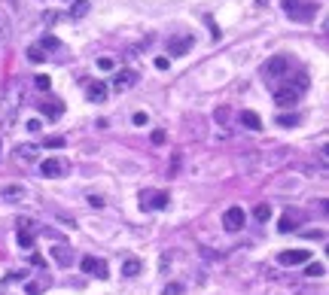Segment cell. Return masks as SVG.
I'll list each match as a JSON object with an SVG mask.
<instances>
[{
	"mask_svg": "<svg viewBox=\"0 0 329 295\" xmlns=\"http://www.w3.org/2000/svg\"><path fill=\"white\" fill-rule=\"evenodd\" d=\"M302 91H308V73H299V76L293 79V85H287V88L275 91V101H278L281 107H293V104L299 101V94H302Z\"/></svg>",
	"mask_w": 329,
	"mask_h": 295,
	"instance_id": "1",
	"label": "cell"
},
{
	"mask_svg": "<svg viewBox=\"0 0 329 295\" xmlns=\"http://www.w3.org/2000/svg\"><path fill=\"white\" fill-rule=\"evenodd\" d=\"M284 12L293 21H311L317 15V3H311V0H284Z\"/></svg>",
	"mask_w": 329,
	"mask_h": 295,
	"instance_id": "2",
	"label": "cell"
},
{
	"mask_svg": "<svg viewBox=\"0 0 329 295\" xmlns=\"http://www.w3.org/2000/svg\"><path fill=\"white\" fill-rule=\"evenodd\" d=\"M290 73V55H272L262 64V76L265 79H284Z\"/></svg>",
	"mask_w": 329,
	"mask_h": 295,
	"instance_id": "3",
	"label": "cell"
},
{
	"mask_svg": "<svg viewBox=\"0 0 329 295\" xmlns=\"http://www.w3.org/2000/svg\"><path fill=\"white\" fill-rule=\"evenodd\" d=\"M168 192H162V189H146V192H140V207L143 210H165L168 207Z\"/></svg>",
	"mask_w": 329,
	"mask_h": 295,
	"instance_id": "4",
	"label": "cell"
},
{
	"mask_svg": "<svg viewBox=\"0 0 329 295\" xmlns=\"http://www.w3.org/2000/svg\"><path fill=\"white\" fill-rule=\"evenodd\" d=\"M192 46H195V37H192L189 30H183V34H174V37L168 40V52H171V55H186Z\"/></svg>",
	"mask_w": 329,
	"mask_h": 295,
	"instance_id": "5",
	"label": "cell"
},
{
	"mask_svg": "<svg viewBox=\"0 0 329 295\" xmlns=\"http://www.w3.org/2000/svg\"><path fill=\"white\" fill-rule=\"evenodd\" d=\"M244 222H247V213H244L241 207H229V210L223 213V228H226V232H241Z\"/></svg>",
	"mask_w": 329,
	"mask_h": 295,
	"instance_id": "6",
	"label": "cell"
},
{
	"mask_svg": "<svg viewBox=\"0 0 329 295\" xmlns=\"http://www.w3.org/2000/svg\"><path fill=\"white\" fill-rule=\"evenodd\" d=\"M137 79H140V76H137V70H119V73L113 76V88L122 94V91L134 88V85H137Z\"/></svg>",
	"mask_w": 329,
	"mask_h": 295,
	"instance_id": "7",
	"label": "cell"
},
{
	"mask_svg": "<svg viewBox=\"0 0 329 295\" xmlns=\"http://www.w3.org/2000/svg\"><path fill=\"white\" fill-rule=\"evenodd\" d=\"M311 259V253L308 250H287V253H281L278 256V262L281 265H287V268H293V265H305Z\"/></svg>",
	"mask_w": 329,
	"mask_h": 295,
	"instance_id": "8",
	"label": "cell"
},
{
	"mask_svg": "<svg viewBox=\"0 0 329 295\" xmlns=\"http://www.w3.org/2000/svg\"><path fill=\"white\" fill-rule=\"evenodd\" d=\"M40 113H43L46 119H52V122H55V119H61V116H64V101L49 97V101H43V104H40Z\"/></svg>",
	"mask_w": 329,
	"mask_h": 295,
	"instance_id": "9",
	"label": "cell"
},
{
	"mask_svg": "<svg viewBox=\"0 0 329 295\" xmlns=\"http://www.w3.org/2000/svg\"><path fill=\"white\" fill-rule=\"evenodd\" d=\"M299 222H302V213H299V210H287V213L281 216V222H278V232H284V235H287V232H296Z\"/></svg>",
	"mask_w": 329,
	"mask_h": 295,
	"instance_id": "10",
	"label": "cell"
},
{
	"mask_svg": "<svg viewBox=\"0 0 329 295\" xmlns=\"http://www.w3.org/2000/svg\"><path fill=\"white\" fill-rule=\"evenodd\" d=\"M85 97H88L92 104H104V97H107V85L95 79V82H92V85L85 88Z\"/></svg>",
	"mask_w": 329,
	"mask_h": 295,
	"instance_id": "11",
	"label": "cell"
},
{
	"mask_svg": "<svg viewBox=\"0 0 329 295\" xmlns=\"http://www.w3.org/2000/svg\"><path fill=\"white\" fill-rule=\"evenodd\" d=\"M40 171H43V177H61L64 174V161L61 158H46L40 165Z\"/></svg>",
	"mask_w": 329,
	"mask_h": 295,
	"instance_id": "12",
	"label": "cell"
},
{
	"mask_svg": "<svg viewBox=\"0 0 329 295\" xmlns=\"http://www.w3.org/2000/svg\"><path fill=\"white\" fill-rule=\"evenodd\" d=\"M238 119H241V125H244V128H250V131H262V119H259L253 110H241V116H238Z\"/></svg>",
	"mask_w": 329,
	"mask_h": 295,
	"instance_id": "13",
	"label": "cell"
},
{
	"mask_svg": "<svg viewBox=\"0 0 329 295\" xmlns=\"http://www.w3.org/2000/svg\"><path fill=\"white\" fill-rule=\"evenodd\" d=\"M15 155H18L21 161H34V158L40 155V146H37V143H18V146H15Z\"/></svg>",
	"mask_w": 329,
	"mask_h": 295,
	"instance_id": "14",
	"label": "cell"
},
{
	"mask_svg": "<svg viewBox=\"0 0 329 295\" xmlns=\"http://www.w3.org/2000/svg\"><path fill=\"white\" fill-rule=\"evenodd\" d=\"M24 195H27L24 186H3V189H0V198H3V201H21Z\"/></svg>",
	"mask_w": 329,
	"mask_h": 295,
	"instance_id": "15",
	"label": "cell"
},
{
	"mask_svg": "<svg viewBox=\"0 0 329 295\" xmlns=\"http://www.w3.org/2000/svg\"><path fill=\"white\" fill-rule=\"evenodd\" d=\"M15 241H18L21 250H31L34 247V228H18L15 232Z\"/></svg>",
	"mask_w": 329,
	"mask_h": 295,
	"instance_id": "16",
	"label": "cell"
},
{
	"mask_svg": "<svg viewBox=\"0 0 329 295\" xmlns=\"http://www.w3.org/2000/svg\"><path fill=\"white\" fill-rule=\"evenodd\" d=\"M52 259H55L58 265H64V268H67V265L73 262V250H67V247H55V250H52Z\"/></svg>",
	"mask_w": 329,
	"mask_h": 295,
	"instance_id": "17",
	"label": "cell"
},
{
	"mask_svg": "<svg viewBox=\"0 0 329 295\" xmlns=\"http://www.w3.org/2000/svg\"><path fill=\"white\" fill-rule=\"evenodd\" d=\"M140 271H143V265H140V259H134V256H128V259H125V265H122V274H125V277H137Z\"/></svg>",
	"mask_w": 329,
	"mask_h": 295,
	"instance_id": "18",
	"label": "cell"
},
{
	"mask_svg": "<svg viewBox=\"0 0 329 295\" xmlns=\"http://www.w3.org/2000/svg\"><path fill=\"white\" fill-rule=\"evenodd\" d=\"M299 122H302L299 113H281V116H278V125H281V128H296Z\"/></svg>",
	"mask_w": 329,
	"mask_h": 295,
	"instance_id": "19",
	"label": "cell"
},
{
	"mask_svg": "<svg viewBox=\"0 0 329 295\" xmlns=\"http://www.w3.org/2000/svg\"><path fill=\"white\" fill-rule=\"evenodd\" d=\"M82 15H88V0H73V6H70V18H82Z\"/></svg>",
	"mask_w": 329,
	"mask_h": 295,
	"instance_id": "20",
	"label": "cell"
},
{
	"mask_svg": "<svg viewBox=\"0 0 329 295\" xmlns=\"http://www.w3.org/2000/svg\"><path fill=\"white\" fill-rule=\"evenodd\" d=\"M92 274L98 277V280H107L110 274H107V262L104 259H95V265H92Z\"/></svg>",
	"mask_w": 329,
	"mask_h": 295,
	"instance_id": "21",
	"label": "cell"
},
{
	"mask_svg": "<svg viewBox=\"0 0 329 295\" xmlns=\"http://www.w3.org/2000/svg\"><path fill=\"white\" fill-rule=\"evenodd\" d=\"M34 88H37V91H49V88H52V79H49L46 73H40V76H34Z\"/></svg>",
	"mask_w": 329,
	"mask_h": 295,
	"instance_id": "22",
	"label": "cell"
},
{
	"mask_svg": "<svg viewBox=\"0 0 329 295\" xmlns=\"http://www.w3.org/2000/svg\"><path fill=\"white\" fill-rule=\"evenodd\" d=\"M253 216H256V222H268V219H272V207H268V204H259V207L253 210Z\"/></svg>",
	"mask_w": 329,
	"mask_h": 295,
	"instance_id": "23",
	"label": "cell"
},
{
	"mask_svg": "<svg viewBox=\"0 0 329 295\" xmlns=\"http://www.w3.org/2000/svg\"><path fill=\"white\" fill-rule=\"evenodd\" d=\"M305 274H308V277H323V274H326V265H323V262H311V265L305 268Z\"/></svg>",
	"mask_w": 329,
	"mask_h": 295,
	"instance_id": "24",
	"label": "cell"
},
{
	"mask_svg": "<svg viewBox=\"0 0 329 295\" xmlns=\"http://www.w3.org/2000/svg\"><path fill=\"white\" fill-rule=\"evenodd\" d=\"M27 58H31L34 64H43V61H46V52H43L40 46H31V49H27Z\"/></svg>",
	"mask_w": 329,
	"mask_h": 295,
	"instance_id": "25",
	"label": "cell"
},
{
	"mask_svg": "<svg viewBox=\"0 0 329 295\" xmlns=\"http://www.w3.org/2000/svg\"><path fill=\"white\" fill-rule=\"evenodd\" d=\"M6 37H9V15L0 9V43H3Z\"/></svg>",
	"mask_w": 329,
	"mask_h": 295,
	"instance_id": "26",
	"label": "cell"
},
{
	"mask_svg": "<svg viewBox=\"0 0 329 295\" xmlns=\"http://www.w3.org/2000/svg\"><path fill=\"white\" fill-rule=\"evenodd\" d=\"M37 46H40V49H43V52H46V49H58V40H55V37H52V34H46V37H43V40H40V43H37Z\"/></svg>",
	"mask_w": 329,
	"mask_h": 295,
	"instance_id": "27",
	"label": "cell"
},
{
	"mask_svg": "<svg viewBox=\"0 0 329 295\" xmlns=\"http://www.w3.org/2000/svg\"><path fill=\"white\" fill-rule=\"evenodd\" d=\"M24 292H27V295H40V292H43V283L31 280V283H24Z\"/></svg>",
	"mask_w": 329,
	"mask_h": 295,
	"instance_id": "28",
	"label": "cell"
},
{
	"mask_svg": "<svg viewBox=\"0 0 329 295\" xmlns=\"http://www.w3.org/2000/svg\"><path fill=\"white\" fill-rule=\"evenodd\" d=\"M131 122H134V125H149V116H146L143 110H137V113L131 116Z\"/></svg>",
	"mask_w": 329,
	"mask_h": 295,
	"instance_id": "29",
	"label": "cell"
},
{
	"mask_svg": "<svg viewBox=\"0 0 329 295\" xmlns=\"http://www.w3.org/2000/svg\"><path fill=\"white\" fill-rule=\"evenodd\" d=\"M92 265H95V256H82V262H79L82 274H92Z\"/></svg>",
	"mask_w": 329,
	"mask_h": 295,
	"instance_id": "30",
	"label": "cell"
},
{
	"mask_svg": "<svg viewBox=\"0 0 329 295\" xmlns=\"http://www.w3.org/2000/svg\"><path fill=\"white\" fill-rule=\"evenodd\" d=\"M113 67H116L113 58H98V70H113Z\"/></svg>",
	"mask_w": 329,
	"mask_h": 295,
	"instance_id": "31",
	"label": "cell"
},
{
	"mask_svg": "<svg viewBox=\"0 0 329 295\" xmlns=\"http://www.w3.org/2000/svg\"><path fill=\"white\" fill-rule=\"evenodd\" d=\"M46 146L49 149H61L64 146V137H46Z\"/></svg>",
	"mask_w": 329,
	"mask_h": 295,
	"instance_id": "32",
	"label": "cell"
},
{
	"mask_svg": "<svg viewBox=\"0 0 329 295\" xmlns=\"http://www.w3.org/2000/svg\"><path fill=\"white\" fill-rule=\"evenodd\" d=\"M162 295H183V286H180V283H168Z\"/></svg>",
	"mask_w": 329,
	"mask_h": 295,
	"instance_id": "33",
	"label": "cell"
},
{
	"mask_svg": "<svg viewBox=\"0 0 329 295\" xmlns=\"http://www.w3.org/2000/svg\"><path fill=\"white\" fill-rule=\"evenodd\" d=\"M24 128H27L31 134H37V131H43V125H40V119H31V122H27Z\"/></svg>",
	"mask_w": 329,
	"mask_h": 295,
	"instance_id": "34",
	"label": "cell"
},
{
	"mask_svg": "<svg viewBox=\"0 0 329 295\" xmlns=\"http://www.w3.org/2000/svg\"><path fill=\"white\" fill-rule=\"evenodd\" d=\"M149 140H153L156 146H159V143H165V131H159V128H156V131L149 134Z\"/></svg>",
	"mask_w": 329,
	"mask_h": 295,
	"instance_id": "35",
	"label": "cell"
},
{
	"mask_svg": "<svg viewBox=\"0 0 329 295\" xmlns=\"http://www.w3.org/2000/svg\"><path fill=\"white\" fill-rule=\"evenodd\" d=\"M88 204H92L95 210H101V207H104V198H101V195H88Z\"/></svg>",
	"mask_w": 329,
	"mask_h": 295,
	"instance_id": "36",
	"label": "cell"
},
{
	"mask_svg": "<svg viewBox=\"0 0 329 295\" xmlns=\"http://www.w3.org/2000/svg\"><path fill=\"white\" fill-rule=\"evenodd\" d=\"M168 67H171V61H168V58H162V55H159V58H156V70H168Z\"/></svg>",
	"mask_w": 329,
	"mask_h": 295,
	"instance_id": "37",
	"label": "cell"
},
{
	"mask_svg": "<svg viewBox=\"0 0 329 295\" xmlns=\"http://www.w3.org/2000/svg\"><path fill=\"white\" fill-rule=\"evenodd\" d=\"M305 238H314V241H323L326 235H323V228H314V232H305Z\"/></svg>",
	"mask_w": 329,
	"mask_h": 295,
	"instance_id": "38",
	"label": "cell"
},
{
	"mask_svg": "<svg viewBox=\"0 0 329 295\" xmlns=\"http://www.w3.org/2000/svg\"><path fill=\"white\" fill-rule=\"evenodd\" d=\"M31 265H37V268H43L46 262H43V256H40V253H34V256H31Z\"/></svg>",
	"mask_w": 329,
	"mask_h": 295,
	"instance_id": "39",
	"label": "cell"
}]
</instances>
